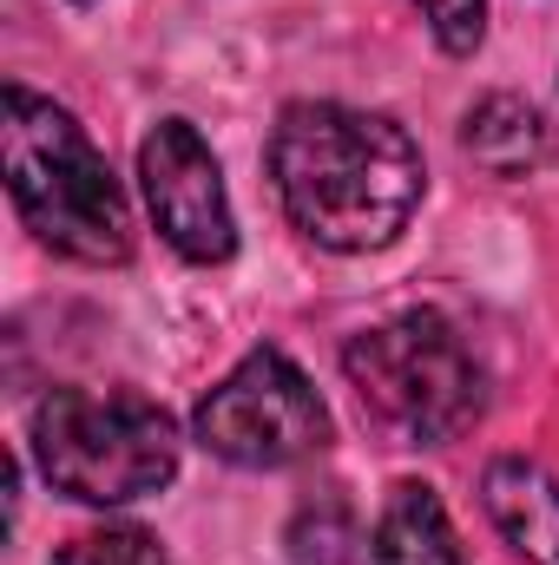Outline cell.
<instances>
[{
	"mask_svg": "<svg viewBox=\"0 0 559 565\" xmlns=\"http://www.w3.org/2000/svg\"><path fill=\"white\" fill-rule=\"evenodd\" d=\"M271 178L289 224L323 250L395 244L428 184L415 139L389 113H356L336 99H303L277 119Z\"/></svg>",
	"mask_w": 559,
	"mask_h": 565,
	"instance_id": "cell-1",
	"label": "cell"
},
{
	"mask_svg": "<svg viewBox=\"0 0 559 565\" xmlns=\"http://www.w3.org/2000/svg\"><path fill=\"white\" fill-rule=\"evenodd\" d=\"M0 158H7V198L46 250H60L73 264H119L133 250L126 191L66 106L40 99L27 86H7Z\"/></svg>",
	"mask_w": 559,
	"mask_h": 565,
	"instance_id": "cell-2",
	"label": "cell"
},
{
	"mask_svg": "<svg viewBox=\"0 0 559 565\" xmlns=\"http://www.w3.org/2000/svg\"><path fill=\"white\" fill-rule=\"evenodd\" d=\"M342 375H349L369 427L402 447L454 440L461 427H474L481 402H487L474 349L434 309H409V316H389V322L349 335Z\"/></svg>",
	"mask_w": 559,
	"mask_h": 565,
	"instance_id": "cell-3",
	"label": "cell"
},
{
	"mask_svg": "<svg viewBox=\"0 0 559 565\" xmlns=\"http://www.w3.org/2000/svg\"><path fill=\"white\" fill-rule=\"evenodd\" d=\"M33 460L53 493L126 507L178 473V427L139 388H53L33 408Z\"/></svg>",
	"mask_w": 559,
	"mask_h": 565,
	"instance_id": "cell-4",
	"label": "cell"
},
{
	"mask_svg": "<svg viewBox=\"0 0 559 565\" xmlns=\"http://www.w3.org/2000/svg\"><path fill=\"white\" fill-rule=\"evenodd\" d=\"M191 427L231 467H296V460L329 447V408H323V395L309 388V375L283 349L244 355L198 402Z\"/></svg>",
	"mask_w": 559,
	"mask_h": 565,
	"instance_id": "cell-5",
	"label": "cell"
},
{
	"mask_svg": "<svg viewBox=\"0 0 559 565\" xmlns=\"http://www.w3.org/2000/svg\"><path fill=\"white\" fill-rule=\"evenodd\" d=\"M139 184L151 204V224L165 231V244L191 264H224L238 250V224H231V198H224V171L211 158V145L198 139V126L165 119L139 145Z\"/></svg>",
	"mask_w": 559,
	"mask_h": 565,
	"instance_id": "cell-6",
	"label": "cell"
},
{
	"mask_svg": "<svg viewBox=\"0 0 559 565\" xmlns=\"http://www.w3.org/2000/svg\"><path fill=\"white\" fill-rule=\"evenodd\" d=\"M481 500L500 526V540L527 565H559V480L534 460H494L481 480Z\"/></svg>",
	"mask_w": 559,
	"mask_h": 565,
	"instance_id": "cell-7",
	"label": "cell"
},
{
	"mask_svg": "<svg viewBox=\"0 0 559 565\" xmlns=\"http://www.w3.org/2000/svg\"><path fill=\"white\" fill-rule=\"evenodd\" d=\"M369 559L376 565H461V540H454L447 507H441L434 487H421V480H395L389 487L376 540H369Z\"/></svg>",
	"mask_w": 559,
	"mask_h": 565,
	"instance_id": "cell-8",
	"label": "cell"
},
{
	"mask_svg": "<svg viewBox=\"0 0 559 565\" xmlns=\"http://www.w3.org/2000/svg\"><path fill=\"white\" fill-rule=\"evenodd\" d=\"M461 151L487 171V178H527L547 164V126L534 113V99L520 93H487L467 119H461Z\"/></svg>",
	"mask_w": 559,
	"mask_h": 565,
	"instance_id": "cell-9",
	"label": "cell"
},
{
	"mask_svg": "<svg viewBox=\"0 0 559 565\" xmlns=\"http://www.w3.org/2000/svg\"><path fill=\"white\" fill-rule=\"evenodd\" d=\"M53 565H171V559L145 526H93V533H73L53 553Z\"/></svg>",
	"mask_w": 559,
	"mask_h": 565,
	"instance_id": "cell-10",
	"label": "cell"
},
{
	"mask_svg": "<svg viewBox=\"0 0 559 565\" xmlns=\"http://www.w3.org/2000/svg\"><path fill=\"white\" fill-rule=\"evenodd\" d=\"M356 546V520L342 500H323V507H303L296 526H289V553L303 565H342Z\"/></svg>",
	"mask_w": 559,
	"mask_h": 565,
	"instance_id": "cell-11",
	"label": "cell"
},
{
	"mask_svg": "<svg viewBox=\"0 0 559 565\" xmlns=\"http://www.w3.org/2000/svg\"><path fill=\"white\" fill-rule=\"evenodd\" d=\"M428 33L447 46V53H474L481 26H487V0H415Z\"/></svg>",
	"mask_w": 559,
	"mask_h": 565,
	"instance_id": "cell-12",
	"label": "cell"
}]
</instances>
